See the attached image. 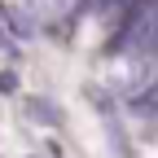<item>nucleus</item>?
Here are the masks:
<instances>
[{
    "mask_svg": "<svg viewBox=\"0 0 158 158\" xmlns=\"http://www.w3.org/2000/svg\"><path fill=\"white\" fill-rule=\"evenodd\" d=\"M27 114H31V118H40V123H48V127L62 123V114H57V110L44 101V97H31V101H27Z\"/></svg>",
    "mask_w": 158,
    "mask_h": 158,
    "instance_id": "nucleus-1",
    "label": "nucleus"
},
{
    "mask_svg": "<svg viewBox=\"0 0 158 158\" xmlns=\"http://www.w3.org/2000/svg\"><path fill=\"white\" fill-rule=\"evenodd\" d=\"M0 92H18V75L13 70H0Z\"/></svg>",
    "mask_w": 158,
    "mask_h": 158,
    "instance_id": "nucleus-2",
    "label": "nucleus"
},
{
    "mask_svg": "<svg viewBox=\"0 0 158 158\" xmlns=\"http://www.w3.org/2000/svg\"><path fill=\"white\" fill-rule=\"evenodd\" d=\"M13 31H18V35H31V18H22V13H13Z\"/></svg>",
    "mask_w": 158,
    "mask_h": 158,
    "instance_id": "nucleus-3",
    "label": "nucleus"
}]
</instances>
